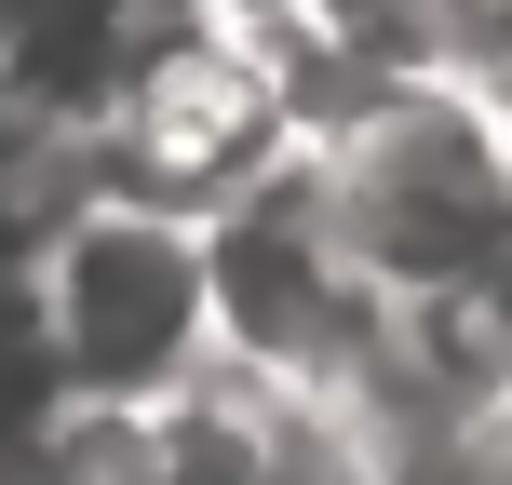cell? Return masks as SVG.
<instances>
[{
	"label": "cell",
	"instance_id": "obj_1",
	"mask_svg": "<svg viewBox=\"0 0 512 485\" xmlns=\"http://www.w3.org/2000/svg\"><path fill=\"white\" fill-rule=\"evenodd\" d=\"M310 176H324L337 243L364 256L391 310L459 297L512 256V122L472 95L445 54L378 68L364 95H337L310 122Z\"/></svg>",
	"mask_w": 512,
	"mask_h": 485
},
{
	"label": "cell",
	"instance_id": "obj_2",
	"mask_svg": "<svg viewBox=\"0 0 512 485\" xmlns=\"http://www.w3.org/2000/svg\"><path fill=\"white\" fill-rule=\"evenodd\" d=\"M41 337L68 391L95 405H162L216 364V283H203V216L162 189L95 176L41 230Z\"/></svg>",
	"mask_w": 512,
	"mask_h": 485
},
{
	"label": "cell",
	"instance_id": "obj_3",
	"mask_svg": "<svg viewBox=\"0 0 512 485\" xmlns=\"http://www.w3.org/2000/svg\"><path fill=\"white\" fill-rule=\"evenodd\" d=\"M203 283H216V351L270 364L297 391H337L364 351H378L391 297L364 283V256L337 243L324 176H310V135L283 162H256L230 203H203Z\"/></svg>",
	"mask_w": 512,
	"mask_h": 485
},
{
	"label": "cell",
	"instance_id": "obj_4",
	"mask_svg": "<svg viewBox=\"0 0 512 485\" xmlns=\"http://www.w3.org/2000/svg\"><path fill=\"white\" fill-rule=\"evenodd\" d=\"M41 485H162V418H149V405H95V391H68Z\"/></svg>",
	"mask_w": 512,
	"mask_h": 485
},
{
	"label": "cell",
	"instance_id": "obj_5",
	"mask_svg": "<svg viewBox=\"0 0 512 485\" xmlns=\"http://www.w3.org/2000/svg\"><path fill=\"white\" fill-rule=\"evenodd\" d=\"M189 14H230V27H283L297 0H189Z\"/></svg>",
	"mask_w": 512,
	"mask_h": 485
},
{
	"label": "cell",
	"instance_id": "obj_6",
	"mask_svg": "<svg viewBox=\"0 0 512 485\" xmlns=\"http://www.w3.org/2000/svg\"><path fill=\"white\" fill-rule=\"evenodd\" d=\"M486 14H512V0H445V41H459V27H486Z\"/></svg>",
	"mask_w": 512,
	"mask_h": 485
}]
</instances>
